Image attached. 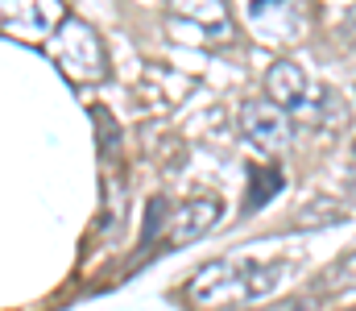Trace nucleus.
Returning a JSON list of instances; mask_svg holds the SVG:
<instances>
[{"label": "nucleus", "mask_w": 356, "mask_h": 311, "mask_svg": "<svg viewBox=\"0 0 356 311\" xmlns=\"http://www.w3.org/2000/svg\"><path fill=\"white\" fill-rule=\"evenodd\" d=\"M54 58L75 79H95L104 71V46H99L95 29H91L88 21H79V17H67L63 21V29L54 38Z\"/></svg>", "instance_id": "obj_1"}, {"label": "nucleus", "mask_w": 356, "mask_h": 311, "mask_svg": "<svg viewBox=\"0 0 356 311\" xmlns=\"http://www.w3.org/2000/svg\"><path fill=\"white\" fill-rule=\"evenodd\" d=\"M245 21L266 38V42H290L302 25H307V17H302V8L298 4H282V0H253V4H245Z\"/></svg>", "instance_id": "obj_2"}, {"label": "nucleus", "mask_w": 356, "mask_h": 311, "mask_svg": "<svg viewBox=\"0 0 356 311\" xmlns=\"http://www.w3.org/2000/svg\"><path fill=\"white\" fill-rule=\"evenodd\" d=\"M220 216H224V204L220 200H191V204H178L175 216L166 220V237H170V245H191V241H199L203 232H211L216 224H220Z\"/></svg>", "instance_id": "obj_3"}, {"label": "nucleus", "mask_w": 356, "mask_h": 311, "mask_svg": "<svg viewBox=\"0 0 356 311\" xmlns=\"http://www.w3.org/2000/svg\"><path fill=\"white\" fill-rule=\"evenodd\" d=\"M266 92H269V104H273V108L294 112V108H302L307 96H311V79H307V71H302L298 63L277 58L266 71Z\"/></svg>", "instance_id": "obj_4"}, {"label": "nucleus", "mask_w": 356, "mask_h": 311, "mask_svg": "<svg viewBox=\"0 0 356 311\" xmlns=\"http://www.w3.org/2000/svg\"><path fill=\"white\" fill-rule=\"evenodd\" d=\"M241 129H245V137H253L257 145H269V150H277V145L290 141V120H286V112L273 108L269 100L245 104V108H241Z\"/></svg>", "instance_id": "obj_5"}, {"label": "nucleus", "mask_w": 356, "mask_h": 311, "mask_svg": "<svg viewBox=\"0 0 356 311\" xmlns=\"http://www.w3.org/2000/svg\"><path fill=\"white\" fill-rule=\"evenodd\" d=\"M186 295H191L195 303L241 299V266H228V262H211V266H203V270L186 282Z\"/></svg>", "instance_id": "obj_6"}, {"label": "nucleus", "mask_w": 356, "mask_h": 311, "mask_svg": "<svg viewBox=\"0 0 356 311\" xmlns=\"http://www.w3.org/2000/svg\"><path fill=\"white\" fill-rule=\"evenodd\" d=\"M286 278V266H241V299H269Z\"/></svg>", "instance_id": "obj_7"}, {"label": "nucleus", "mask_w": 356, "mask_h": 311, "mask_svg": "<svg viewBox=\"0 0 356 311\" xmlns=\"http://www.w3.org/2000/svg\"><path fill=\"white\" fill-rule=\"evenodd\" d=\"M277 191H282V175H277V170H253V187H249V196H245V207L257 212V207L266 204L269 196H277Z\"/></svg>", "instance_id": "obj_8"}, {"label": "nucleus", "mask_w": 356, "mask_h": 311, "mask_svg": "<svg viewBox=\"0 0 356 311\" xmlns=\"http://www.w3.org/2000/svg\"><path fill=\"white\" fill-rule=\"evenodd\" d=\"M340 216H344V212L332 204V200H315L307 212H298V220H302V224H336Z\"/></svg>", "instance_id": "obj_9"}, {"label": "nucleus", "mask_w": 356, "mask_h": 311, "mask_svg": "<svg viewBox=\"0 0 356 311\" xmlns=\"http://www.w3.org/2000/svg\"><path fill=\"white\" fill-rule=\"evenodd\" d=\"M158 220H162V200H154V207H149V220H145V241H154V232H158Z\"/></svg>", "instance_id": "obj_10"}, {"label": "nucleus", "mask_w": 356, "mask_h": 311, "mask_svg": "<svg viewBox=\"0 0 356 311\" xmlns=\"http://www.w3.org/2000/svg\"><path fill=\"white\" fill-rule=\"evenodd\" d=\"M261 311H315L311 303H302V299H290V303H269V308Z\"/></svg>", "instance_id": "obj_11"}]
</instances>
